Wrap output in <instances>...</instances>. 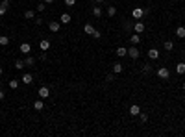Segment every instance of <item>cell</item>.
<instances>
[{"mask_svg": "<svg viewBox=\"0 0 185 137\" xmlns=\"http://www.w3.org/2000/svg\"><path fill=\"white\" fill-rule=\"evenodd\" d=\"M132 17L135 19V21H141V19L144 17V9L143 7H133L132 9Z\"/></svg>", "mask_w": 185, "mask_h": 137, "instance_id": "obj_1", "label": "cell"}, {"mask_svg": "<svg viewBox=\"0 0 185 137\" xmlns=\"http://www.w3.org/2000/svg\"><path fill=\"white\" fill-rule=\"evenodd\" d=\"M157 76H159L161 80H168V78H170V70L167 67H159L157 69Z\"/></svg>", "mask_w": 185, "mask_h": 137, "instance_id": "obj_2", "label": "cell"}, {"mask_svg": "<svg viewBox=\"0 0 185 137\" xmlns=\"http://www.w3.org/2000/svg\"><path fill=\"white\" fill-rule=\"evenodd\" d=\"M37 95H39V98H48L50 96V89L46 87V85H43V87H39V91H37Z\"/></svg>", "mask_w": 185, "mask_h": 137, "instance_id": "obj_3", "label": "cell"}, {"mask_svg": "<svg viewBox=\"0 0 185 137\" xmlns=\"http://www.w3.org/2000/svg\"><path fill=\"white\" fill-rule=\"evenodd\" d=\"M144 28H146V26H144L143 21H135V22H133V32H135V33H143Z\"/></svg>", "mask_w": 185, "mask_h": 137, "instance_id": "obj_4", "label": "cell"}, {"mask_svg": "<svg viewBox=\"0 0 185 137\" xmlns=\"http://www.w3.org/2000/svg\"><path fill=\"white\" fill-rule=\"evenodd\" d=\"M128 56L132 57V59H137V57L141 56V52L137 50V45H133V46H130V48H128Z\"/></svg>", "mask_w": 185, "mask_h": 137, "instance_id": "obj_5", "label": "cell"}, {"mask_svg": "<svg viewBox=\"0 0 185 137\" xmlns=\"http://www.w3.org/2000/svg\"><path fill=\"white\" fill-rule=\"evenodd\" d=\"M59 26H61V22H57V21H50L48 22V30H50V32H54V33L59 32Z\"/></svg>", "mask_w": 185, "mask_h": 137, "instance_id": "obj_6", "label": "cell"}, {"mask_svg": "<svg viewBox=\"0 0 185 137\" xmlns=\"http://www.w3.org/2000/svg\"><path fill=\"white\" fill-rule=\"evenodd\" d=\"M148 57H150L152 61L159 59V50H157V48H150V50H148Z\"/></svg>", "mask_w": 185, "mask_h": 137, "instance_id": "obj_7", "label": "cell"}, {"mask_svg": "<svg viewBox=\"0 0 185 137\" xmlns=\"http://www.w3.org/2000/svg\"><path fill=\"white\" fill-rule=\"evenodd\" d=\"M19 50H21L22 54H26V56H28V54L31 52V46H30V43H22V45H21V48H19Z\"/></svg>", "mask_w": 185, "mask_h": 137, "instance_id": "obj_8", "label": "cell"}, {"mask_svg": "<svg viewBox=\"0 0 185 137\" xmlns=\"http://www.w3.org/2000/svg\"><path fill=\"white\" fill-rule=\"evenodd\" d=\"M124 70V65L122 63H119V61H117V63H113V72L115 74H120Z\"/></svg>", "mask_w": 185, "mask_h": 137, "instance_id": "obj_9", "label": "cell"}, {"mask_svg": "<svg viewBox=\"0 0 185 137\" xmlns=\"http://www.w3.org/2000/svg\"><path fill=\"white\" fill-rule=\"evenodd\" d=\"M21 82H22V84H26V85H30L31 82H33V76H31L30 72H26L24 76H22V80H21Z\"/></svg>", "mask_w": 185, "mask_h": 137, "instance_id": "obj_10", "label": "cell"}, {"mask_svg": "<svg viewBox=\"0 0 185 137\" xmlns=\"http://www.w3.org/2000/svg\"><path fill=\"white\" fill-rule=\"evenodd\" d=\"M39 48H41V50H45V52H46V50L50 48V41H48V39H43V41L39 43Z\"/></svg>", "mask_w": 185, "mask_h": 137, "instance_id": "obj_11", "label": "cell"}, {"mask_svg": "<svg viewBox=\"0 0 185 137\" xmlns=\"http://www.w3.org/2000/svg\"><path fill=\"white\" fill-rule=\"evenodd\" d=\"M115 52H117V56H119V57H124V56H128V48H124V46H119V48H117Z\"/></svg>", "mask_w": 185, "mask_h": 137, "instance_id": "obj_12", "label": "cell"}, {"mask_svg": "<svg viewBox=\"0 0 185 137\" xmlns=\"http://www.w3.org/2000/svg\"><path fill=\"white\" fill-rule=\"evenodd\" d=\"M139 113H141V108H139L137 104H133L132 108H130V115H133V117H135V115H139Z\"/></svg>", "mask_w": 185, "mask_h": 137, "instance_id": "obj_13", "label": "cell"}, {"mask_svg": "<svg viewBox=\"0 0 185 137\" xmlns=\"http://www.w3.org/2000/svg\"><path fill=\"white\" fill-rule=\"evenodd\" d=\"M176 35H178L180 39H185V26H178V28H176Z\"/></svg>", "mask_w": 185, "mask_h": 137, "instance_id": "obj_14", "label": "cell"}, {"mask_svg": "<svg viewBox=\"0 0 185 137\" xmlns=\"http://www.w3.org/2000/svg\"><path fill=\"white\" fill-rule=\"evenodd\" d=\"M70 21H72V17H70L69 13H63V15H61V19H59V22H63V24H69Z\"/></svg>", "mask_w": 185, "mask_h": 137, "instance_id": "obj_15", "label": "cell"}, {"mask_svg": "<svg viewBox=\"0 0 185 137\" xmlns=\"http://www.w3.org/2000/svg\"><path fill=\"white\" fill-rule=\"evenodd\" d=\"M83 32L87 33V35H93V32H94V28H93V24H91V22H87V24L83 26Z\"/></svg>", "mask_w": 185, "mask_h": 137, "instance_id": "obj_16", "label": "cell"}, {"mask_svg": "<svg viewBox=\"0 0 185 137\" xmlns=\"http://www.w3.org/2000/svg\"><path fill=\"white\" fill-rule=\"evenodd\" d=\"M130 41H132V45H139V43H141V35L139 33H133L132 37H130Z\"/></svg>", "mask_w": 185, "mask_h": 137, "instance_id": "obj_17", "label": "cell"}, {"mask_svg": "<svg viewBox=\"0 0 185 137\" xmlns=\"http://www.w3.org/2000/svg\"><path fill=\"white\" fill-rule=\"evenodd\" d=\"M24 17L28 19V21H31V19H35V11L33 9H26L24 11Z\"/></svg>", "mask_w": 185, "mask_h": 137, "instance_id": "obj_18", "label": "cell"}, {"mask_svg": "<svg viewBox=\"0 0 185 137\" xmlns=\"http://www.w3.org/2000/svg\"><path fill=\"white\" fill-rule=\"evenodd\" d=\"M93 15L94 17H102V7L100 6H93Z\"/></svg>", "mask_w": 185, "mask_h": 137, "instance_id": "obj_19", "label": "cell"}, {"mask_svg": "<svg viewBox=\"0 0 185 137\" xmlns=\"http://www.w3.org/2000/svg\"><path fill=\"white\" fill-rule=\"evenodd\" d=\"M117 15V7L115 6H108V17H115Z\"/></svg>", "mask_w": 185, "mask_h": 137, "instance_id": "obj_20", "label": "cell"}, {"mask_svg": "<svg viewBox=\"0 0 185 137\" xmlns=\"http://www.w3.org/2000/svg\"><path fill=\"white\" fill-rule=\"evenodd\" d=\"M24 67H26V63L22 59H17V61H15V69H17V70H22Z\"/></svg>", "mask_w": 185, "mask_h": 137, "instance_id": "obj_21", "label": "cell"}, {"mask_svg": "<svg viewBox=\"0 0 185 137\" xmlns=\"http://www.w3.org/2000/svg\"><path fill=\"white\" fill-rule=\"evenodd\" d=\"M33 108L37 109V111H41V109L45 108V104H43V98H41V100H35V102H33Z\"/></svg>", "mask_w": 185, "mask_h": 137, "instance_id": "obj_22", "label": "cell"}, {"mask_svg": "<svg viewBox=\"0 0 185 137\" xmlns=\"http://www.w3.org/2000/svg\"><path fill=\"white\" fill-rule=\"evenodd\" d=\"M0 45L7 46V45H9V37H7V35H0Z\"/></svg>", "mask_w": 185, "mask_h": 137, "instance_id": "obj_23", "label": "cell"}, {"mask_svg": "<svg viewBox=\"0 0 185 137\" xmlns=\"http://www.w3.org/2000/svg\"><path fill=\"white\" fill-rule=\"evenodd\" d=\"M176 72H178V74H183L185 72V63H178V65H176Z\"/></svg>", "mask_w": 185, "mask_h": 137, "instance_id": "obj_24", "label": "cell"}, {"mask_svg": "<svg viewBox=\"0 0 185 137\" xmlns=\"http://www.w3.org/2000/svg\"><path fill=\"white\" fill-rule=\"evenodd\" d=\"M143 72H144V74H150V72H152V65H150V63H144V65H143Z\"/></svg>", "mask_w": 185, "mask_h": 137, "instance_id": "obj_25", "label": "cell"}, {"mask_svg": "<svg viewBox=\"0 0 185 137\" xmlns=\"http://www.w3.org/2000/svg\"><path fill=\"white\" fill-rule=\"evenodd\" d=\"M24 63H26V65H28V67H33V63H35V59H33V57H31V56H28V57H26V59H24Z\"/></svg>", "mask_w": 185, "mask_h": 137, "instance_id": "obj_26", "label": "cell"}, {"mask_svg": "<svg viewBox=\"0 0 185 137\" xmlns=\"http://www.w3.org/2000/svg\"><path fill=\"white\" fill-rule=\"evenodd\" d=\"M165 50H172V48H174V43H172V41H165Z\"/></svg>", "mask_w": 185, "mask_h": 137, "instance_id": "obj_27", "label": "cell"}, {"mask_svg": "<svg viewBox=\"0 0 185 137\" xmlns=\"http://www.w3.org/2000/svg\"><path fill=\"white\" fill-rule=\"evenodd\" d=\"M9 87L11 89H17L19 87V80H9Z\"/></svg>", "mask_w": 185, "mask_h": 137, "instance_id": "obj_28", "label": "cell"}, {"mask_svg": "<svg viewBox=\"0 0 185 137\" xmlns=\"http://www.w3.org/2000/svg\"><path fill=\"white\" fill-rule=\"evenodd\" d=\"M45 9H46L45 2H39V4H37V11H45Z\"/></svg>", "mask_w": 185, "mask_h": 137, "instance_id": "obj_29", "label": "cell"}, {"mask_svg": "<svg viewBox=\"0 0 185 137\" xmlns=\"http://www.w3.org/2000/svg\"><path fill=\"white\" fill-rule=\"evenodd\" d=\"M6 11H7V7L4 6V4H0V17H2V15H6Z\"/></svg>", "mask_w": 185, "mask_h": 137, "instance_id": "obj_30", "label": "cell"}, {"mask_svg": "<svg viewBox=\"0 0 185 137\" xmlns=\"http://www.w3.org/2000/svg\"><path fill=\"white\" fill-rule=\"evenodd\" d=\"M139 115H141V122H146V120H148V115H146V113H139Z\"/></svg>", "mask_w": 185, "mask_h": 137, "instance_id": "obj_31", "label": "cell"}, {"mask_svg": "<svg viewBox=\"0 0 185 137\" xmlns=\"http://www.w3.org/2000/svg\"><path fill=\"white\" fill-rule=\"evenodd\" d=\"M65 4L69 7H72V6H76V0H65Z\"/></svg>", "mask_w": 185, "mask_h": 137, "instance_id": "obj_32", "label": "cell"}, {"mask_svg": "<svg viewBox=\"0 0 185 137\" xmlns=\"http://www.w3.org/2000/svg\"><path fill=\"white\" fill-rule=\"evenodd\" d=\"M93 37H94V39H100V37H102V33L98 32V30H94V32H93Z\"/></svg>", "mask_w": 185, "mask_h": 137, "instance_id": "obj_33", "label": "cell"}, {"mask_svg": "<svg viewBox=\"0 0 185 137\" xmlns=\"http://www.w3.org/2000/svg\"><path fill=\"white\" fill-rule=\"evenodd\" d=\"M106 80H108V82H115V74H108V76H106Z\"/></svg>", "mask_w": 185, "mask_h": 137, "instance_id": "obj_34", "label": "cell"}, {"mask_svg": "<svg viewBox=\"0 0 185 137\" xmlns=\"http://www.w3.org/2000/svg\"><path fill=\"white\" fill-rule=\"evenodd\" d=\"M39 59H41V61H45V59H46V52H45V50H43V52L39 54Z\"/></svg>", "mask_w": 185, "mask_h": 137, "instance_id": "obj_35", "label": "cell"}, {"mask_svg": "<svg viewBox=\"0 0 185 137\" xmlns=\"http://www.w3.org/2000/svg\"><path fill=\"white\" fill-rule=\"evenodd\" d=\"M33 21H35V24H37V26H41V24H43V19H41V17H37V19H33Z\"/></svg>", "mask_w": 185, "mask_h": 137, "instance_id": "obj_36", "label": "cell"}, {"mask_svg": "<svg viewBox=\"0 0 185 137\" xmlns=\"http://www.w3.org/2000/svg\"><path fill=\"white\" fill-rule=\"evenodd\" d=\"M124 28H126V30H132V28H133V22H126Z\"/></svg>", "mask_w": 185, "mask_h": 137, "instance_id": "obj_37", "label": "cell"}, {"mask_svg": "<svg viewBox=\"0 0 185 137\" xmlns=\"http://www.w3.org/2000/svg\"><path fill=\"white\" fill-rule=\"evenodd\" d=\"M4 96H6V95H4V91L0 89V100H4Z\"/></svg>", "mask_w": 185, "mask_h": 137, "instance_id": "obj_38", "label": "cell"}, {"mask_svg": "<svg viewBox=\"0 0 185 137\" xmlns=\"http://www.w3.org/2000/svg\"><path fill=\"white\" fill-rule=\"evenodd\" d=\"M54 2V0H45V4H52Z\"/></svg>", "mask_w": 185, "mask_h": 137, "instance_id": "obj_39", "label": "cell"}, {"mask_svg": "<svg viewBox=\"0 0 185 137\" xmlns=\"http://www.w3.org/2000/svg\"><path fill=\"white\" fill-rule=\"evenodd\" d=\"M0 76H2V67H0Z\"/></svg>", "mask_w": 185, "mask_h": 137, "instance_id": "obj_40", "label": "cell"}, {"mask_svg": "<svg viewBox=\"0 0 185 137\" xmlns=\"http://www.w3.org/2000/svg\"><path fill=\"white\" fill-rule=\"evenodd\" d=\"M183 91H185V84H183Z\"/></svg>", "mask_w": 185, "mask_h": 137, "instance_id": "obj_41", "label": "cell"}, {"mask_svg": "<svg viewBox=\"0 0 185 137\" xmlns=\"http://www.w3.org/2000/svg\"><path fill=\"white\" fill-rule=\"evenodd\" d=\"M172 2H178V0H172Z\"/></svg>", "mask_w": 185, "mask_h": 137, "instance_id": "obj_42", "label": "cell"}, {"mask_svg": "<svg viewBox=\"0 0 185 137\" xmlns=\"http://www.w3.org/2000/svg\"><path fill=\"white\" fill-rule=\"evenodd\" d=\"M96 2H102V0H96Z\"/></svg>", "mask_w": 185, "mask_h": 137, "instance_id": "obj_43", "label": "cell"}]
</instances>
